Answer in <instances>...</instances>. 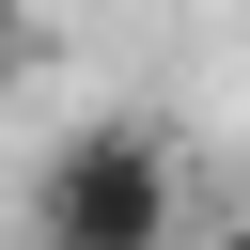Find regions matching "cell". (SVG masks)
<instances>
[{
	"instance_id": "6da1fadb",
	"label": "cell",
	"mask_w": 250,
	"mask_h": 250,
	"mask_svg": "<svg viewBox=\"0 0 250 250\" xmlns=\"http://www.w3.org/2000/svg\"><path fill=\"white\" fill-rule=\"evenodd\" d=\"M31 250H188V188L156 125H78L31 188Z\"/></svg>"
},
{
	"instance_id": "3957f363",
	"label": "cell",
	"mask_w": 250,
	"mask_h": 250,
	"mask_svg": "<svg viewBox=\"0 0 250 250\" xmlns=\"http://www.w3.org/2000/svg\"><path fill=\"white\" fill-rule=\"evenodd\" d=\"M203 250H250V219H234V234H203Z\"/></svg>"
},
{
	"instance_id": "7a4b0ae2",
	"label": "cell",
	"mask_w": 250,
	"mask_h": 250,
	"mask_svg": "<svg viewBox=\"0 0 250 250\" xmlns=\"http://www.w3.org/2000/svg\"><path fill=\"white\" fill-rule=\"evenodd\" d=\"M16 47H31V16H16V0H0V78H16Z\"/></svg>"
}]
</instances>
